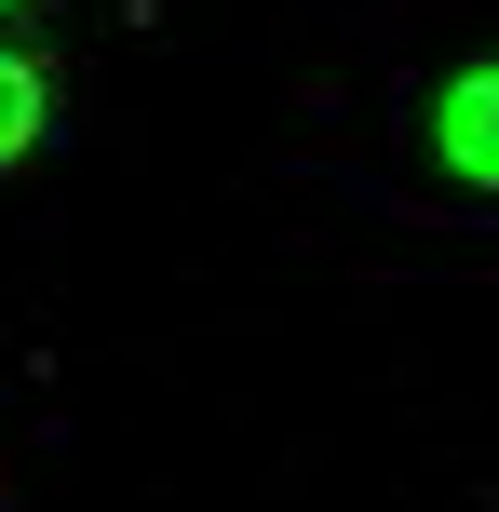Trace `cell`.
I'll use <instances>...</instances> for the list:
<instances>
[{
	"label": "cell",
	"instance_id": "1",
	"mask_svg": "<svg viewBox=\"0 0 499 512\" xmlns=\"http://www.w3.org/2000/svg\"><path fill=\"white\" fill-rule=\"evenodd\" d=\"M419 135H432V162H446L459 189H486V203H499V54H473V68L432 81Z\"/></svg>",
	"mask_w": 499,
	"mask_h": 512
},
{
	"label": "cell",
	"instance_id": "2",
	"mask_svg": "<svg viewBox=\"0 0 499 512\" xmlns=\"http://www.w3.org/2000/svg\"><path fill=\"white\" fill-rule=\"evenodd\" d=\"M41 135H54V68L0 41V176H14V162L41 149Z\"/></svg>",
	"mask_w": 499,
	"mask_h": 512
},
{
	"label": "cell",
	"instance_id": "3",
	"mask_svg": "<svg viewBox=\"0 0 499 512\" xmlns=\"http://www.w3.org/2000/svg\"><path fill=\"white\" fill-rule=\"evenodd\" d=\"M0 14H27V0H0Z\"/></svg>",
	"mask_w": 499,
	"mask_h": 512
}]
</instances>
